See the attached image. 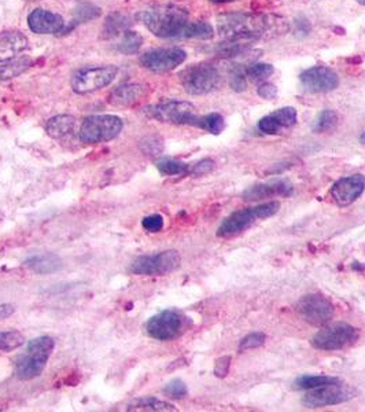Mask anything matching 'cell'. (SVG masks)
<instances>
[{
  "label": "cell",
  "instance_id": "6da1fadb",
  "mask_svg": "<svg viewBox=\"0 0 365 412\" xmlns=\"http://www.w3.org/2000/svg\"><path fill=\"white\" fill-rule=\"evenodd\" d=\"M137 19L157 38H189L190 14L180 6H153L140 11Z\"/></svg>",
  "mask_w": 365,
  "mask_h": 412
},
{
  "label": "cell",
  "instance_id": "7a4b0ae2",
  "mask_svg": "<svg viewBox=\"0 0 365 412\" xmlns=\"http://www.w3.org/2000/svg\"><path fill=\"white\" fill-rule=\"evenodd\" d=\"M272 26L269 17L245 11H233L217 17V32L227 41L251 43L267 35Z\"/></svg>",
  "mask_w": 365,
  "mask_h": 412
},
{
  "label": "cell",
  "instance_id": "3957f363",
  "mask_svg": "<svg viewBox=\"0 0 365 412\" xmlns=\"http://www.w3.org/2000/svg\"><path fill=\"white\" fill-rule=\"evenodd\" d=\"M55 348L51 337H38L29 341L23 355L16 364V374L21 381H31L38 378L47 366L48 359Z\"/></svg>",
  "mask_w": 365,
  "mask_h": 412
},
{
  "label": "cell",
  "instance_id": "277c9868",
  "mask_svg": "<svg viewBox=\"0 0 365 412\" xmlns=\"http://www.w3.org/2000/svg\"><path fill=\"white\" fill-rule=\"evenodd\" d=\"M279 207H280V204L273 201V202H267V204L236 210L231 213L226 220H223V223L217 230V237L231 238V237L239 235L243 231L249 230L250 227L255 225L257 222L275 216L279 212Z\"/></svg>",
  "mask_w": 365,
  "mask_h": 412
},
{
  "label": "cell",
  "instance_id": "5b68a950",
  "mask_svg": "<svg viewBox=\"0 0 365 412\" xmlns=\"http://www.w3.org/2000/svg\"><path fill=\"white\" fill-rule=\"evenodd\" d=\"M184 91L190 95H206L214 93L223 84L220 69L209 63L201 62L190 65L179 75Z\"/></svg>",
  "mask_w": 365,
  "mask_h": 412
},
{
  "label": "cell",
  "instance_id": "8992f818",
  "mask_svg": "<svg viewBox=\"0 0 365 412\" xmlns=\"http://www.w3.org/2000/svg\"><path fill=\"white\" fill-rule=\"evenodd\" d=\"M122 120L113 114L90 115L83 121L78 135L83 143L96 145L115 139L122 131Z\"/></svg>",
  "mask_w": 365,
  "mask_h": 412
},
{
  "label": "cell",
  "instance_id": "52a82bcc",
  "mask_svg": "<svg viewBox=\"0 0 365 412\" xmlns=\"http://www.w3.org/2000/svg\"><path fill=\"white\" fill-rule=\"evenodd\" d=\"M195 110V106L190 102L172 99L150 105L144 109V113L159 123L195 127L199 117Z\"/></svg>",
  "mask_w": 365,
  "mask_h": 412
},
{
  "label": "cell",
  "instance_id": "ba28073f",
  "mask_svg": "<svg viewBox=\"0 0 365 412\" xmlns=\"http://www.w3.org/2000/svg\"><path fill=\"white\" fill-rule=\"evenodd\" d=\"M360 333L356 327L347 323H334L320 331H317L312 338V346L319 351H341L347 346H351L357 342Z\"/></svg>",
  "mask_w": 365,
  "mask_h": 412
},
{
  "label": "cell",
  "instance_id": "9c48e42d",
  "mask_svg": "<svg viewBox=\"0 0 365 412\" xmlns=\"http://www.w3.org/2000/svg\"><path fill=\"white\" fill-rule=\"evenodd\" d=\"M117 73L118 68L115 65L83 68L72 76L70 86L76 94H91L112 84Z\"/></svg>",
  "mask_w": 365,
  "mask_h": 412
},
{
  "label": "cell",
  "instance_id": "30bf717a",
  "mask_svg": "<svg viewBox=\"0 0 365 412\" xmlns=\"http://www.w3.org/2000/svg\"><path fill=\"white\" fill-rule=\"evenodd\" d=\"M181 257L176 250H165L158 254L137 257L131 264V272L144 277H161L171 274L180 267Z\"/></svg>",
  "mask_w": 365,
  "mask_h": 412
},
{
  "label": "cell",
  "instance_id": "8fae6325",
  "mask_svg": "<svg viewBox=\"0 0 365 412\" xmlns=\"http://www.w3.org/2000/svg\"><path fill=\"white\" fill-rule=\"evenodd\" d=\"M187 329V318L174 309H166L154 315L146 324L147 334L158 341H171Z\"/></svg>",
  "mask_w": 365,
  "mask_h": 412
},
{
  "label": "cell",
  "instance_id": "7c38bea8",
  "mask_svg": "<svg viewBox=\"0 0 365 412\" xmlns=\"http://www.w3.org/2000/svg\"><path fill=\"white\" fill-rule=\"evenodd\" d=\"M353 397H356V391L349 385L341 383L339 381L331 385L310 389V392L304 396L302 404L307 408H322L328 406L342 404L351 400Z\"/></svg>",
  "mask_w": 365,
  "mask_h": 412
},
{
  "label": "cell",
  "instance_id": "4fadbf2b",
  "mask_svg": "<svg viewBox=\"0 0 365 412\" xmlns=\"http://www.w3.org/2000/svg\"><path fill=\"white\" fill-rule=\"evenodd\" d=\"M187 59V53L179 47H168V48H154L143 53L139 62L140 65L155 73L171 72L180 66Z\"/></svg>",
  "mask_w": 365,
  "mask_h": 412
},
{
  "label": "cell",
  "instance_id": "5bb4252c",
  "mask_svg": "<svg viewBox=\"0 0 365 412\" xmlns=\"http://www.w3.org/2000/svg\"><path fill=\"white\" fill-rule=\"evenodd\" d=\"M297 312L313 326H323L334 316L332 302L322 294H307L297 302Z\"/></svg>",
  "mask_w": 365,
  "mask_h": 412
},
{
  "label": "cell",
  "instance_id": "9a60e30c",
  "mask_svg": "<svg viewBox=\"0 0 365 412\" xmlns=\"http://www.w3.org/2000/svg\"><path fill=\"white\" fill-rule=\"evenodd\" d=\"M302 88L309 94H327L339 87V76L328 66H312L300 75Z\"/></svg>",
  "mask_w": 365,
  "mask_h": 412
},
{
  "label": "cell",
  "instance_id": "2e32d148",
  "mask_svg": "<svg viewBox=\"0 0 365 412\" xmlns=\"http://www.w3.org/2000/svg\"><path fill=\"white\" fill-rule=\"evenodd\" d=\"M365 190V177L363 175H351L335 182L331 187L332 201L341 207L351 205L357 201Z\"/></svg>",
  "mask_w": 365,
  "mask_h": 412
},
{
  "label": "cell",
  "instance_id": "e0dca14e",
  "mask_svg": "<svg viewBox=\"0 0 365 412\" xmlns=\"http://www.w3.org/2000/svg\"><path fill=\"white\" fill-rule=\"evenodd\" d=\"M292 192H294V186L290 180L277 179L268 183H260V185L251 186L243 191L242 198L246 202H257V201H263L267 198H276V197L287 198L292 195Z\"/></svg>",
  "mask_w": 365,
  "mask_h": 412
},
{
  "label": "cell",
  "instance_id": "ac0fdd59",
  "mask_svg": "<svg viewBox=\"0 0 365 412\" xmlns=\"http://www.w3.org/2000/svg\"><path fill=\"white\" fill-rule=\"evenodd\" d=\"M28 25L29 29L36 35H54L62 32L65 21L57 13L36 9L29 14Z\"/></svg>",
  "mask_w": 365,
  "mask_h": 412
},
{
  "label": "cell",
  "instance_id": "d6986e66",
  "mask_svg": "<svg viewBox=\"0 0 365 412\" xmlns=\"http://www.w3.org/2000/svg\"><path fill=\"white\" fill-rule=\"evenodd\" d=\"M297 123V110L291 106L269 113L258 121V130L267 135H276L279 132L294 127Z\"/></svg>",
  "mask_w": 365,
  "mask_h": 412
},
{
  "label": "cell",
  "instance_id": "ffe728a7",
  "mask_svg": "<svg viewBox=\"0 0 365 412\" xmlns=\"http://www.w3.org/2000/svg\"><path fill=\"white\" fill-rule=\"evenodd\" d=\"M29 47L28 38L19 31L0 32V63L11 61Z\"/></svg>",
  "mask_w": 365,
  "mask_h": 412
},
{
  "label": "cell",
  "instance_id": "44dd1931",
  "mask_svg": "<svg viewBox=\"0 0 365 412\" xmlns=\"http://www.w3.org/2000/svg\"><path fill=\"white\" fill-rule=\"evenodd\" d=\"M144 96V88L140 84H121L109 95V103L113 106L129 108L140 102Z\"/></svg>",
  "mask_w": 365,
  "mask_h": 412
},
{
  "label": "cell",
  "instance_id": "7402d4cb",
  "mask_svg": "<svg viewBox=\"0 0 365 412\" xmlns=\"http://www.w3.org/2000/svg\"><path fill=\"white\" fill-rule=\"evenodd\" d=\"M25 265L31 271H33L35 274L48 275V274H54V272L60 271L63 267V262H62V259L54 253H44V254L29 257L25 262Z\"/></svg>",
  "mask_w": 365,
  "mask_h": 412
},
{
  "label": "cell",
  "instance_id": "603a6c76",
  "mask_svg": "<svg viewBox=\"0 0 365 412\" xmlns=\"http://www.w3.org/2000/svg\"><path fill=\"white\" fill-rule=\"evenodd\" d=\"M76 120L69 114H59L48 120L46 125V131L53 139H63L75 131Z\"/></svg>",
  "mask_w": 365,
  "mask_h": 412
},
{
  "label": "cell",
  "instance_id": "cb8c5ba5",
  "mask_svg": "<svg viewBox=\"0 0 365 412\" xmlns=\"http://www.w3.org/2000/svg\"><path fill=\"white\" fill-rule=\"evenodd\" d=\"M131 26V19L120 11L112 13L103 25L102 29V38H113L122 35L125 31H128Z\"/></svg>",
  "mask_w": 365,
  "mask_h": 412
},
{
  "label": "cell",
  "instance_id": "d4e9b609",
  "mask_svg": "<svg viewBox=\"0 0 365 412\" xmlns=\"http://www.w3.org/2000/svg\"><path fill=\"white\" fill-rule=\"evenodd\" d=\"M32 65H33V61L26 56L7 61V63L0 66V81H7V80L18 77L22 73H25Z\"/></svg>",
  "mask_w": 365,
  "mask_h": 412
},
{
  "label": "cell",
  "instance_id": "484cf974",
  "mask_svg": "<svg viewBox=\"0 0 365 412\" xmlns=\"http://www.w3.org/2000/svg\"><path fill=\"white\" fill-rule=\"evenodd\" d=\"M99 16H100V9H99L97 6H95V4H90V3L81 4V6H78L76 10H75V17H73V19H72L68 25L65 24L60 35H66V34H69L70 31H73L77 25L84 24V22H88V21H92V19H95L96 17H99Z\"/></svg>",
  "mask_w": 365,
  "mask_h": 412
},
{
  "label": "cell",
  "instance_id": "4316f807",
  "mask_svg": "<svg viewBox=\"0 0 365 412\" xmlns=\"http://www.w3.org/2000/svg\"><path fill=\"white\" fill-rule=\"evenodd\" d=\"M339 382V378L335 376H327V375H301L294 381V389L297 391H309L316 389L320 386H326Z\"/></svg>",
  "mask_w": 365,
  "mask_h": 412
},
{
  "label": "cell",
  "instance_id": "83f0119b",
  "mask_svg": "<svg viewBox=\"0 0 365 412\" xmlns=\"http://www.w3.org/2000/svg\"><path fill=\"white\" fill-rule=\"evenodd\" d=\"M129 411H176L172 404L154 398V397H143L136 398L128 406Z\"/></svg>",
  "mask_w": 365,
  "mask_h": 412
},
{
  "label": "cell",
  "instance_id": "f1b7e54d",
  "mask_svg": "<svg viewBox=\"0 0 365 412\" xmlns=\"http://www.w3.org/2000/svg\"><path fill=\"white\" fill-rule=\"evenodd\" d=\"M195 127L201 128L203 131L209 132V133H213V135H218L224 130L226 123H224V117L221 114L211 113L206 115H199Z\"/></svg>",
  "mask_w": 365,
  "mask_h": 412
},
{
  "label": "cell",
  "instance_id": "f546056e",
  "mask_svg": "<svg viewBox=\"0 0 365 412\" xmlns=\"http://www.w3.org/2000/svg\"><path fill=\"white\" fill-rule=\"evenodd\" d=\"M339 118L335 110L326 109L317 114L314 123H313V131L316 133H327V132L334 131L338 127Z\"/></svg>",
  "mask_w": 365,
  "mask_h": 412
},
{
  "label": "cell",
  "instance_id": "4dcf8cb0",
  "mask_svg": "<svg viewBox=\"0 0 365 412\" xmlns=\"http://www.w3.org/2000/svg\"><path fill=\"white\" fill-rule=\"evenodd\" d=\"M142 44H143V38L137 32L128 29L122 34V38L118 43L117 50L124 56H132L139 53Z\"/></svg>",
  "mask_w": 365,
  "mask_h": 412
},
{
  "label": "cell",
  "instance_id": "1f68e13d",
  "mask_svg": "<svg viewBox=\"0 0 365 412\" xmlns=\"http://www.w3.org/2000/svg\"><path fill=\"white\" fill-rule=\"evenodd\" d=\"M158 170L165 176H180V175H189L190 165L173 160V158H162L157 163Z\"/></svg>",
  "mask_w": 365,
  "mask_h": 412
},
{
  "label": "cell",
  "instance_id": "d6a6232c",
  "mask_svg": "<svg viewBox=\"0 0 365 412\" xmlns=\"http://www.w3.org/2000/svg\"><path fill=\"white\" fill-rule=\"evenodd\" d=\"M231 88L235 93H243L248 87V75H246V66L233 63L228 71Z\"/></svg>",
  "mask_w": 365,
  "mask_h": 412
},
{
  "label": "cell",
  "instance_id": "836d02e7",
  "mask_svg": "<svg viewBox=\"0 0 365 412\" xmlns=\"http://www.w3.org/2000/svg\"><path fill=\"white\" fill-rule=\"evenodd\" d=\"M25 337L17 330L0 331V352H11L23 345Z\"/></svg>",
  "mask_w": 365,
  "mask_h": 412
},
{
  "label": "cell",
  "instance_id": "e575fe53",
  "mask_svg": "<svg viewBox=\"0 0 365 412\" xmlns=\"http://www.w3.org/2000/svg\"><path fill=\"white\" fill-rule=\"evenodd\" d=\"M273 72H275V69L270 63L255 62V63H251L249 66H246L248 78L253 80V81H264L268 78L269 76L273 75Z\"/></svg>",
  "mask_w": 365,
  "mask_h": 412
},
{
  "label": "cell",
  "instance_id": "d590c367",
  "mask_svg": "<svg viewBox=\"0 0 365 412\" xmlns=\"http://www.w3.org/2000/svg\"><path fill=\"white\" fill-rule=\"evenodd\" d=\"M187 393H189L187 386L181 379H173L164 388V394L174 400H181L187 396Z\"/></svg>",
  "mask_w": 365,
  "mask_h": 412
},
{
  "label": "cell",
  "instance_id": "8d00e7d4",
  "mask_svg": "<svg viewBox=\"0 0 365 412\" xmlns=\"http://www.w3.org/2000/svg\"><path fill=\"white\" fill-rule=\"evenodd\" d=\"M267 341V336L264 333H260V331H255V333H250L249 336L243 338L239 344V352H245V351H249V349H255V348H260L265 344Z\"/></svg>",
  "mask_w": 365,
  "mask_h": 412
},
{
  "label": "cell",
  "instance_id": "74e56055",
  "mask_svg": "<svg viewBox=\"0 0 365 412\" xmlns=\"http://www.w3.org/2000/svg\"><path fill=\"white\" fill-rule=\"evenodd\" d=\"M142 225L149 232H159L164 228V217L161 215H150L142 220Z\"/></svg>",
  "mask_w": 365,
  "mask_h": 412
},
{
  "label": "cell",
  "instance_id": "f35d334b",
  "mask_svg": "<svg viewBox=\"0 0 365 412\" xmlns=\"http://www.w3.org/2000/svg\"><path fill=\"white\" fill-rule=\"evenodd\" d=\"M214 168V161L211 158H203L201 161H198L196 164H194L190 167V175L192 176H203L206 173H209Z\"/></svg>",
  "mask_w": 365,
  "mask_h": 412
},
{
  "label": "cell",
  "instance_id": "ab89813d",
  "mask_svg": "<svg viewBox=\"0 0 365 412\" xmlns=\"http://www.w3.org/2000/svg\"><path fill=\"white\" fill-rule=\"evenodd\" d=\"M310 31H312V26H310L309 21H307L305 17H300V19L294 21V24H292V32H294V35H295L297 38H307V36H309Z\"/></svg>",
  "mask_w": 365,
  "mask_h": 412
},
{
  "label": "cell",
  "instance_id": "60d3db41",
  "mask_svg": "<svg viewBox=\"0 0 365 412\" xmlns=\"http://www.w3.org/2000/svg\"><path fill=\"white\" fill-rule=\"evenodd\" d=\"M142 148L146 154L149 155H157L159 154L162 149H164V145H162V140L155 138V136H152V138H147L143 140L142 143Z\"/></svg>",
  "mask_w": 365,
  "mask_h": 412
},
{
  "label": "cell",
  "instance_id": "b9f144b4",
  "mask_svg": "<svg viewBox=\"0 0 365 412\" xmlns=\"http://www.w3.org/2000/svg\"><path fill=\"white\" fill-rule=\"evenodd\" d=\"M231 357L223 356L217 359L216 361V367H214V374L220 378H224L226 375L228 374L230 371Z\"/></svg>",
  "mask_w": 365,
  "mask_h": 412
},
{
  "label": "cell",
  "instance_id": "7bdbcfd3",
  "mask_svg": "<svg viewBox=\"0 0 365 412\" xmlns=\"http://www.w3.org/2000/svg\"><path fill=\"white\" fill-rule=\"evenodd\" d=\"M257 94L260 95L261 98H264V99H275L276 95H277V88L272 83H263L257 88Z\"/></svg>",
  "mask_w": 365,
  "mask_h": 412
},
{
  "label": "cell",
  "instance_id": "ee69618b",
  "mask_svg": "<svg viewBox=\"0 0 365 412\" xmlns=\"http://www.w3.org/2000/svg\"><path fill=\"white\" fill-rule=\"evenodd\" d=\"M14 311H16L14 307L10 305V304H3V305H0V320L11 316V315L14 314Z\"/></svg>",
  "mask_w": 365,
  "mask_h": 412
},
{
  "label": "cell",
  "instance_id": "f6af8a7d",
  "mask_svg": "<svg viewBox=\"0 0 365 412\" xmlns=\"http://www.w3.org/2000/svg\"><path fill=\"white\" fill-rule=\"evenodd\" d=\"M211 3H217V4H221V3H231V1H235V0H209Z\"/></svg>",
  "mask_w": 365,
  "mask_h": 412
},
{
  "label": "cell",
  "instance_id": "bcb514c9",
  "mask_svg": "<svg viewBox=\"0 0 365 412\" xmlns=\"http://www.w3.org/2000/svg\"><path fill=\"white\" fill-rule=\"evenodd\" d=\"M360 142L365 145V131L361 133V136H360Z\"/></svg>",
  "mask_w": 365,
  "mask_h": 412
},
{
  "label": "cell",
  "instance_id": "7dc6e473",
  "mask_svg": "<svg viewBox=\"0 0 365 412\" xmlns=\"http://www.w3.org/2000/svg\"><path fill=\"white\" fill-rule=\"evenodd\" d=\"M357 1H359L360 4H363V6H365V0H357Z\"/></svg>",
  "mask_w": 365,
  "mask_h": 412
},
{
  "label": "cell",
  "instance_id": "c3c4849f",
  "mask_svg": "<svg viewBox=\"0 0 365 412\" xmlns=\"http://www.w3.org/2000/svg\"><path fill=\"white\" fill-rule=\"evenodd\" d=\"M25 1H38V0H25Z\"/></svg>",
  "mask_w": 365,
  "mask_h": 412
}]
</instances>
